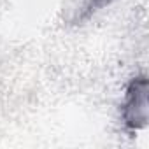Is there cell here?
I'll list each match as a JSON object with an SVG mask.
<instances>
[{
	"label": "cell",
	"instance_id": "cell-1",
	"mask_svg": "<svg viewBox=\"0 0 149 149\" xmlns=\"http://www.w3.org/2000/svg\"><path fill=\"white\" fill-rule=\"evenodd\" d=\"M123 119L126 128L132 132L140 130L147 123V79L139 76L132 79L126 88V97L123 104Z\"/></svg>",
	"mask_w": 149,
	"mask_h": 149
},
{
	"label": "cell",
	"instance_id": "cell-2",
	"mask_svg": "<svg viewBox=\"0 0 149 149\" xmlns=\"http://www.w3.org/2000/svg\"><path fill=\"white\" fill-rule=\"evenodd\" d=\"M111 2V0H84V4H83V7H81V19H84V18H90L95 11H98V9H102L104 6H107Z\"/></svg>",
	"mask_w": 149,
	"mask_h": 149
}]
</instances>
